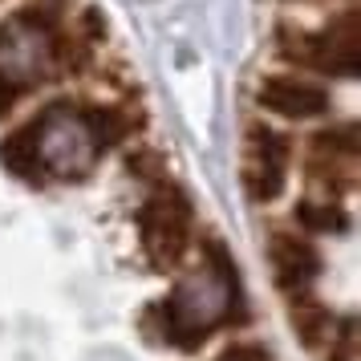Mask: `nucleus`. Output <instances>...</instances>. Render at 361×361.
Returning a JSON list of instances; mask_svg holds the SVG:
<instances>
[{
    "mask_svg": "<svg viewBox=\"0 0 361 361\" xmlns=\"http://www.w3.org/2000/svg\"><path fill=\"white\" fill-rule=\"evenodd\" d=\"M191 228H195L191 199L175 183H154L147 203L138 207V231H142V252H147L150 268H159V272L179 268L191 247Z\"/></svg>",
    "mask_w": 361,
    "mask_h": 361,
    "instance_id": "1",
    "label": "nucleus"
},
{
    "mask_svg": "<svg viewBox=\"0 0 361 361\" xmlns=\"http://www.w3.org/2000/svg\"><path fill=\"white\" fill-rule=\"evenodd\" d=\"M49 41L41 33V25L33 29H0V78L8 85H33L45 78L49 66Z\"/></svg>",
    "mask_w": 361,
    "mask_h": 361,
    "instance_id": "6",
    "label": "nucleus"
},
{
    "mask_svg": "<svg viewBox=\"0 0 361 361\" xmlns=\"http://www.w3.org/2000/svg\"><path fill=\"white\" fill-rule=\"evenodd\" d=\"M293 219L300 224V231H345L349 228V215L341 212L337 199H300L296 203Z\"/></svg>",
    "mask_w": 361,
    "mask_h": 361,
    "instance_id": "10",
    "label": "nucleus"
},
{
    "mask_svg": "<svg viewBox=\"0 0 361 361\" xmlns=\"http://www.w3.org/2000/svg\"><path fill=\"white\" fill-rule=\"evenodd\" d=\"M0 163L8 166L17 179L25 183H41L45 179V166H41V150H37V122L13 130L0 142Z\"/></svg>",
    "mask_w": 361,
    "mask_h": 361,
    "instance_id": "9",
    "label": "nucleus"
},
{
    "mask_svg": "<svg viewBox=\"0 0 361 361\" xmlns=\"http://www.w3.org/2000/svg\"><path fill=\"white\" fill-rule=\"evenodd\" d=\"M284 53L312 66L321 73H337V78H353L361 66V41H357V13H345L321 33H288L284 37Z\"/></svg>",
    "mask_w": 361,
    "mask_h": 361,
    "instance_id": "3",
    "label": "nucleus"
},
{
    "mask_svg": "<svg viewBox=\"0 0 361 361\" xmlns=\"http://www.w3.org/2000/svg\"><path fill=\"white\" fill-rule=\"evenodd\" d=\"M321 353H325V361H357V321H353L349 312L337 317L333 337H329V345Z\"/></svg>",
    "mask_w": 361,
    "mask_h": 361,
    "instance_id": "11",
    "label": "nucleus"
},
{
    "mask_svg": "<svg viewBox=\"0 0 361 361\" xmlns=\"http://www.w3.org/2000/svg\"><path fill=\"white\" fill-rule=\"evenodd\" d=\"M13 102H17V85H8L4 78H0V118L13 110Z\"/></svg>",
    "mask_w": 361,
    "mask_h": 361,
    "instance_id": "15",
    "label": "nucleus"
},
{
    "mask_svg": "<svg viewBox=\"0 0 361 361\" xmlns=\"http://www.w3.org/2000/svg\"><path fill=\"white\" fill-rule=\"evenodd\" d=\"M288 325H293V333L300 337L305 349L321 353V349L329 345V337H333L337 312L329 309V305H321V300L312 296V288H309V293H293L288 296Z\"/></svg>",
    "mask_w": 361,
    "mask_h": 361,
    "instance_id": "8",
    "label": "nucleus"
},
{
    "mask_svg": "<svg viewBox=\"0 0 361 361\" xmlns=\"http://www.w3.org/2000/svg\"><path fill=\"white\" fill-rule=\"evenodd\" d=\"M224 361H272V353L264 349V345H231Z\"/></svg>",
    "mask_w": 361,
    "mask_h": 361,
    "instance_id": "14",
    "label": "nucleus"
},
{
    "mask_svg": "<svg viewBox=\"0 0 361 361\" xmlns=\"http://www.w3.org/2000/svg\"><path fill=\"white\" fill-rule=\"evenodd\" d=\"M219 361H224V357H219Z\"/></svg>",
    "mask_w": 361,
    "mask_h": 361,
    "instance_id": "16",
    "label": "nucleus"
},
{
    "mask_svg": "<svg viewBox=\"0 0 361 361\" xmlns=\"http://www.w3.org/2000/svg\"><path fill=\"white\" fill-rule=\"evenodd\" d=\"M317 154H333V159H357V130L353 126H333L312 138Z\"/></svg>",
    "mask_w": 361,
    "mask_h": 361,
    "instance_id": "12",
    "label": "nucleus"
},
{
    "mask_svg": "<svg viewBox=\"0 0 361 361\" xmlns=\"http://www.w3.org/2000/svg\"><path fill=\"white\" fill-rule=\"evenodd\" d=\"M260 106L272 110L280 118H293V122H305V118H321L329 110V98L321 85L300 82V78H268L260 85Z\"/></svg>",
    "mask_w": 361,
    "mask_h": 361,
    "instance_id": "7",
    "label": "nucleus"
},
{
    "mask_svg": "<svg viewBox=\"0 0 361 361\" xmlns=\"http://www.w3.org/2000/svg\"><path fill=\"white\" fill-rule=\"evenodd\" d=\"M37 150H41L45 175H61V179H82L98 159L82 110H66V106H49L37 118Z\"/></svg>",
    "mask_w": 361,
    "mask_h": 361,
    "instance_id": "2",
    "label": "nucleus"
},
{
    "mask_svg": "<svg viewBox=\"0 0 361 361\" xmlns=\"http://www.w3.org/2000/svg\"><path fill=\"white\" fill-rule=\"evenodd\" d=\"M240 179H244V191L252 203H272L288 179V138L264 130V126H247Z\"/></svg>",
    "mask_w": 361,
    "mask_h": 361,
    "instance_id": "4",
    "label": "nucleus"
},
{
    "mask_svg": "<svg viewBox=\"0 0 361 361\" xmlns=\"http://www.w3.org/2000/svg\"><path fill=\"white\" fill-rule=\"evenodd\" d=\"M134 179H147V183H163V163H159V154H130V163H126Z\"/></svg>",
    "mask_w": 361,
    "mask_h": 361,
    "instance_id": "13",
    "label": "nucleus"
},
{
    "mask_svg": "<svg viewBox=\"0 0 361 361\" xmlns=\"http://www.w3.org/2000/svg\"><path fill=\"white\" fill-rule=\"evenodd\" d=\"M268 264L276 272V284L284 296L309 293L317 272H321V252L309 240V231H288L280 228L268 235Z\"/></svg>",
    "mask_w": 361,
    "mask_h": 361,
    "instance_id": "5",
    "label": "nucleus"
}]
</instances>
